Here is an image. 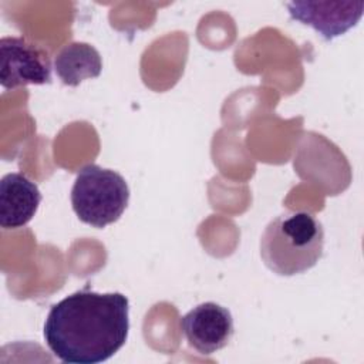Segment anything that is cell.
Listing matches in <instances>:
<instances>
[{"mask_svg": "<svg viewBox=\"0 0 364 364\" xmlns=\"http://www.w3.org/2000/svg\"><path fill=\"white\" fill-rule=\"evenodd\" d=\"M129 301L122 293L75 291L51 306L44 340L68 364H98L118 353L128 338Z\"/></svg>", "mask_w": 364, "mask_h": 364, "instance_id": "6da1fadb", "label": "cell"}, {"mask_svg": "<svg viewBox=\"0 0 364 364\" xmlns=\"http://www.w3.org/2000/svg\"><path fill=\"white\" fill-rule=\"evenodd\" d=\"M323 249V225L304 210L279 215L269 222L260 237L262 260L279 276H294L310 270L321 259Z\"/></svg>", "mask_w": 364, "mask_h": 364, "instance_id": "7a4b0ae2", "label": "cell"}, {"mask_svg": "<svg viewBox=\"0 0 364 364\" xmlns=\"http://www.w3.org/2000/svg\"><path fill=\"white\" fill-rule=\"evenodd\" d=\"M129 202V188L117 171L88 164L71 188V205L78 219L102 229L117 222Z\"/></svg>", "mask_w": 364, "mask_h": 364, "instance_id": "3957f363", "label": "cell"}, {"mask_svg": "<svg viewBox=\"0 0 364 364\" xmlns=\"http://www.w3.org/2000/svg\"><path fill=\"white\" fill-rule=\"evenodd\" d=\"M51 82L48 53L24 37L0 40V84L6 90Z\"/></svg>", "mask_w": 364, "mask_h": 364, "instance_id": "277c9868", "label": "cell"}, {"mask_svg": "<svg viewBox=\"0 0 364 364\" xmlns=\"http://www.w3.org/2000/svg\"><path fill=\"white\" fill-rule=\"evenodd\" d=\"M181 328L188 344L203 355L225 348L235 334L232 313L215 301L189 310L181 318Z\"/></svg>", "mask_w": 364, "mask_h": 364, "instance_id": "5b68a950", "label": "cell"}, {"mask_svg": "<svg viewBox=\"0 0 364 364\" xmlns=\"http://www.w3.org/2000/svg\"><path fill=\"white\" fill-rule=\"evenodd\" d=\"M364 1H290V18L313 27L324 40H333L353 28L363 17Z\"/></svg>", "mask_w": 364, "mask_h": 364, "instance_id": "8992f818", "label": "cell"}, {"mask_svg": "<svg viewBox=\"0 0 364 364\" xmlns=\"http://www.w3.org/2000/svg\"><path fill=\"white\" fill-rule=\"evenodd\" d=\"M41 192L36 182L18 172L7 173L0 181V226L18 229L36 215Z\"/></svg>", "mask_w": 364, "mask_h": 364, "instance_id": "52a82bcc", "label": "cell"}, {"mask_svg": "<svg viewBox=\"0 0 364 364\" xmlns=\"http://www.w3.org/2000/svg\"><path fill=\"white\" fill-rule=\"evenodd\" d=\"M54 71L64 85L77 87L84 80L97 78L102 71L98 50L82 41L64 46L54 58Z\"/></svg>", "mask_w": 364, "mask_h": 364, "instance_id": "ba28073f", "label": "cell"}]
</instances>
